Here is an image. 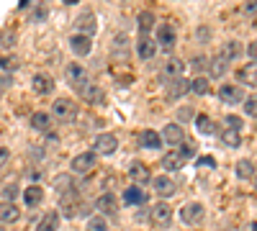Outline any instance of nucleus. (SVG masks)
I'll return each mask as SVG.
<instances>
[{"mask_svg":"<svg viewBox=\"0 0 257 231\" xmlns=\"http://www.w3.org/2000/svg\"><path fill=\"white\" fill-rule=\"evenodd\" d=\"M52 116L59 121V123H72L77 118V106L72 98H57L52 103Z\"/></svg>","mask_w":257,"mask_h":231,"instance_id":"nucleus-1","label":"nucleus"},{"mask_svg":"<svg viewBox=\"0 0 257 231\" xmlns=\"http://www.w3.org/2000/svg\"><path fill=\"white\" fill-rule=\"evenodd\" d=\"M59 213H62L64 218H72V216H77V213H88L85 203H80L77 190L70 193V195H62V200H59Z\"/></svg>","mask_w":257,"mask_h":231,"instance_id":"nucleus-2","label":"nucleus"},{"mask_svg":"<svg viewBox=\"0 0 257 231\" xmlns=\"http://www.w3.org/2000/svg\"><path fill=\"white\" fill-rule=\"evenodd\" d=\"M95 164H98V157L95 152H82V154H75L70 167H72V172L75 175H90L95 170Z\"/></svg>","mask_w":257,"mask_h":231,"instance_id":"nucleus-3","label":"nucleus"},{"mask_svg":"<svg viewBox=\"0 0 257 231\" xmlns=\"http://www.w3.org/2000/svg\"><path fill=\"white\" fill-rule=\"evenodd\" d=\"M149 218H152V223L157 228H170V223H173V208L162 200V203L149 208Z\"/></svg>","mask_w":257,"mask_h":231,"instance_id":"nucleus-4","label":"nucleus"},{"mask_svg":"<svg viewBox=\"0 0 257 231\" xmlns=\"http://www.w3.org/2000/svg\"><path fill=\"white\" fill-rule=\"evenodd\" d=\"M178 44V34H175V26L173 24H162L157 29V47L165 49V52H173Z\"/></svg>","mask_w":257,"mask_h":231,"instance_id":"nucleus-5","label":"nucleus"},{"mask_svg":"<svg viewBox=\"0 0 257 231\" xmlns=\"http://www.w3.org/2000/svg\"><path fill=\"white\" fill-rule=\"evenodd\" d=\"M152 190H155L160 198H173V195L178 193V185H175L173 177H167V175L162 172V175L152 177Z\"/></svg>","mask_w":257,"mask_h":231,"instance_id":"nucleus-6","label":"nucleus"},{"mask_svg":"<svg viewBox=\"0 0 257 231\" xmlns=\"http://www.w3.org/2000/svg\"><path fill=\"white\" fill-rule=\"evenodd\" d=\"M219 98H221V103H226V106H239V103H244V93H242L239 85H221Z\"/></svg>","mask_w":257,"mask_h":231,"instance_id":"nucleus-7","label":"nucleus"},{"mask_svg":"<svg viewBox=\"0 0 257 231\" xmlns=\"http://www.w3.org/2000/svg\"><path fill=\"white\" fill-rule=\"evenodd\" d=\"M95 208H98V213L105 218V216H116L118 211V198L113 193H103L98 200H95Z\"/></svg>","mask_w":257,"mask_h":231,"instance_id":"nucleus-8","label":"nucleus"},{"mask_svg":"<svg viewBox=\"0 0 257 231\" xmlns=\"http://www.w3.org/2000/svg\"><path fill=\"white\" fill-rule=\"evenodd\" d=\"M77 93L82 95V100H88L90 106H100V103L105 100L103 90H100L98 85H93V82H85V85H80V88H77Z\"/></svg>","mask_w":257,"mask_h":231,"instance_id":"nucleus-9","label":"nucleus"},{"mask_svg":"<svg viewBox=\"0 0 257 231\" xmlns=\"http://www.w3.org/2000/svg\"><path fill=\"white\" fill-rule=\"evenodd\" d=\"M162 139H165V144H170V146H180V144L185 141L183 126H180V123H167L165 131H162Z\"/></svg>","mask_w":257,"mask_h":231,"instance_id":"nucleus-10","label":"nucleus"},{"mask_svg":"<svg viewBox=\"0 0 257 231\" xmlns=\"http://www.w3.org/2000/svg\"><path fill=\"white\" fill-rule=\"evenodd\" d=\"M31 88H34L36 95H52V93H54V80H52L49 75H44V72H39V75H34V80H31Z\"/></svg>","mask_w":257,"mask_h":231,"instance_id":"nucleus-11","label":"nucleus"},{"mask_svg":"<svg viewBox=\"0 0 257 231\" xmlns=\"http://www.w3.org/2000/svg\"><path fill=\"white\" fill-rule=\"evenodd\" d=\"M118 149V139H116V134H100L98 139H95V152L98 154H113Z\"/></svg>","mask_w":257,"mask_h":231,"instance_id":"nucleus-12","label":"nucleus"},{"mask_svg":"<svg viewBox=\"0 0 257 231\" xmlns=\"http://www.w3.org/2000/svg\"><path fill=\"white\" fill-rule=\"evenodd\" d=\"M203 213H206V208H203L201 203H188V205L180 208V218H183V223H198V221L203 218Z\"/></svg>","mask_w":257,"mask_h":231,"instance_id":"nucleus-13","label":"nucleus"},{"mask_svg":"<svg viewBox=\"0 0 257 231\" xmlns=\"http://www.w3.org/2000/svg\"><path fill=\"white\" fill-rule=\"evenodd\" d=\"M64 77H67V82H70L75 90L88 82V72H85L82 65H67V70H64Z\"/></svg>","mask_w":257,"mask_h":231,"instance_id":"nucleus-14","label":"nucleus"},{"mask_svg":"<svg viewBox=\"0 0 257 231\" xmlns=\"http://www.w3.org/2000/svg\"><path fill=\"white\" fill-rule=\"evenodd\" d=\"M128 177H132L137 185L152 182V172H149V167L144 162H132V167H128Z\"/></svg>","mask_w":257,"mask_h":231,"instance_id":"nucleus-15","label":"nucleus"},{"mask_svg":"<svg viewBox=\"0 0 257 231\" xmlns=\"http://www.w3.org/2000/svg\"><path fill=\"white\" fill-rule=\"evenodd\" d=\"M52 116L49 113H44V111H36V113H31V129L34 131H41V134H52Z\"/></svg>","mask_w":257,"mask_h":231,"instance_id":"nucleus-16","label":"nucleus"},{"mask_svg":"<svg viewBox=\"0 0 257 231\" xmlns=\"http://www.w3.org/2000/svg\"><path fill=\"white\" fill-rule=\"evenodd\" d=\"M183 70H185L183 62L178 57H170L165 65H162V77L165 80H178V77H183Z\"/></svg>","mask_w":257,"mask_h":231,"instance_id":"nucleus-17","label":"nucleus"},{"mask_svg":"<svg viewBox=\"0 0 257 231\" xmlns=\"http://www.w3.org/2000/svg\"><path fill=\"white\" fill-rule=\"evenodd\" d=\"M165 82H167L165 90H167V95H170V98H180V95L190 93V80H185V77H178V80H165Z\"/></svg>","mask_w":257,"mask_h":231,"instance_id":"nucleus-18","label":"nucleus"},{"mask_svg":"<svg viewBox=\"0 0 257 231\" xmlns=\"http://www.w3.org/2000/svg\"><path fill=\"white\" fill-rule=\"evenodd\" d=\"M70 49H72L77 57H88L90 49H93V41H90L88 36H82V34H75V36L70 39Z\"/></svg>","mask_w":257,"mask_h":231,"instance_id":"nucleus-19","label":"nucleus"},{"mask_svg":"<svg viewBox=\"0 0 257 231\" xmlns=\"http://www.w3.org/2000/svg\"><path fill=\"white\" fill-rule=\"evenodd\" d=\"M95 29H98V26H95V16H93L90 11H85V13L77 18V34H82V36L90 39V36L95 34Z\"/></svg>","mask_w":257,"mask_h":231,"instance_id":"nucleus-20","label":"nucleus"},{"mask_svg":"<svg viewBox=\"0 0 257 231\" xmlns=\"http://www.w3.org/2000/svg\"><path fill=\"white\" fill-rule=\"evenodd\" d=\"M160 164H162V170H165V172H178L180 167L185 164V159L178 154V149H173V152H165V157H162Z\"/></svg>","mask_w":257,"mask_h":231,"instance_id":"nucleus-21","label":"nucleus"},{"mask_svg":"<svg viewBox=\"0 0 257 231\" xmlns=\"http://www.w3.org/2000/svg\"><path fill=\"white\" fill-rule=\"evenodd\" d=\"M41 200H44V190H41V185H29L24 190L26 208H36V205H41Z\"/></svg>","mask_w":257,"mask_h":231,"instance_id":"nucleus-22","label":"nucleus"},{"mask_svg":"<svg viewBox=\"0 0 257 231\" xmlns=\"http://www.w3.org/2000/svg\"><path fill=\"white\" fill-rule=\"evenodd\" d=\"M237 80L247 88H257V65H244L237 72Z\"/></svg>","mask_w":257,"mask_h":231,"instance_id":"nucleus-23","label":"nucleus"},{"mask_svg":"<svg viewBox=\"0 0 257 231\" xmlns=\"http://www.w3.org/2000/svg\"><path fill=\"white\" fill-rule=\"evenodd\" d=\"M139 144H142V149H160L162 146V136L152 129H147L139 134Z\"/></svg>","mask_w":257,"mask_h":231,"instance_id":"nucleus-24","label":"nucleus"},{"mask_svg":"<svg viewBox=\"0 0 257 231\" xmlns=\"http://www.w3.org/2000/svg\"><path fill=\"white\" fill-rule=\"evenodd\" d=\"M155 52H157V41H152L149 36H142V39L137 41V54H139L142 59H152Z\"/></svg>","mask_w":257,"mask_h":231,"instance_id":"nucleus-25","label":"nucleus"},{"mask_svg":"<svg viewBox=\"0 0 257 231\" xmlns=\"http://www.w3.org/2000/svg\"><path fill=\"white\" fill-rule=\"evenodd\" d=\"M226 72H229V62H226L221 54L213 57V59H208V75H211V77L219 80V77H224Z\"/></svg>","mask_w":257,"mask_h":231,"instance_id":"nucleus-26","label":"nucleus"},{"mask_svg":"<svg viewBox=\"0 0 257 231\" xmlns=\"http://www.w3.org/2000/svg\"><path fill=\"white\" fill-rule=\"evenodd\" d=\"M111 44H113L111 52H113L116 59H126L128 57V39H126V34H116Z\"/></svg>","mask_w":257,"mask_h":231,"instance_id":"nucleus-27","label":"nucleus"},{"mask_svg":"<svg viewBox=\"0 0 257 231\" xmlns=\"http://www.w3.org/2000/svg\"><path fill=\"white\" fill-rule=\"evenodd\" d=\"M57 228H59V211H49V213H44V218L36 223L34 231H57Z\"/></svg>","mask_w":257,"mask_h":231,"instance_id":"nucleus-28","label":"nucleus"},{"mask_svg":"<svg viewBox=\"0 0 257 231\" xmlns=\"http://www.w3.org/2000/svg\"><path fill=\"white\" fill-rule=\"evenodd\" d=\"M123 203L126 205H144L147 195H144L142 187H126V190H123Z\"/></svg>","mask_w":257,"mask_h":231,"instance_id":"nucleus-29","label":"nucleus"},{"mask_svg":"<svg viewBox=\"0 0 257 231\" xmlns=\"http://www.w3.org/2000/svg\"><path fill=\"white\" fill-rule=\"evenodd\" d=\"M196 131H198L201 136H211V134H216V126H213L211 116H206V113H198V116H196Z\"/></svg>","mask_w":257,"mask_h":231,"instance_id":"nucleus-30","label":"nucleus"},{"mask_svg":"<svg viewBox=\"0 0 257 231\" xmlns=\"http://www.w3.org/2000/svg\"><path fill=\"white\" fill-rule=\"evenodd\" d=\"M21 218V211L13 203H0V223H16Z\"/></svg>","mask_w":257,"mask_h":231,"instance_id":"nucleus-31","label":"nucleus"},{"mask_svg":"<svg viewBox=\"0 0 257 231\" xmlns=\"http://www.w3.org/2000/svg\"><path fill=\"white\" fill-rule=\"evenodd\" d=\"M221 144L229 146V149H237L242 144V131H231V129H224L221 131Z\"/></svg>","mask_w":257,"mask_h":231,"instance_id":"nucleus-32","label":"nucleus"},{"mask_svg":"<svg viewBox=\"0 0 257 231\" xmlns=\"http://www.w3.org/2000/svg\"><path fill=\"white\" fill-rule=\"evenodd\" d=\"M208 90H211V82H208V77L198 75L196 80H190V93H193V95H208Z\"/></svg>","mask_w":257,"mask_h":231,"instance_id":"nucleus-33","label":"nucleus"},{"mask_svg":"<svg viewBox=\"0 0 257 231\" xmlns=\"http://www.w3.org/2000/svg\"><path fill=\"white\" fill-rule=\"evenodd\" d=\"M242 44L239 41H226L224 44V49H221V57L226 59V62H231V59H237V57H242Z\"/></svg>","mask_w":257,"mask_h":231,"instance_id":"nucleus-34","label":"nucleus"},{"mask_svg":"<svg viewBox=\"0 0 257 231\" xmlns=\"http://www.w3.org/2000/svg\"><path fill=\"white\" fill-rule=\"evenodd\" d=\"M54 187H57V193H59V195H70V193H75V182H72V177H67V175H59V177L54 180Z\"/></svg>","mask_w":257,"mask_h":231,"instance_id":"nucleus-35","label":"nucleus"},{"mask_svg":"<svg viewBox=\"0 0 257 231\" xmlns=\"http://www.w3.org/2000/svg\"><path fill=\"white\" fill-rule=\"evenodd\" d=\"M139 31H142V36H149V31H152V26H155V13L152 11H144V13H139Z\"/></svg>","mask_w":257,"mask_h":231,"instance_id":"nucleus-36","label":"nucleus"},{"mask_svg":"<svg viewBox=\"0 0 257 231\" xmlns=\"http://www.w3.org/2000/svg\"><path fill=\"white\" fill-rule=\"evenodd\" d=\"M237 177H239V180L254 177V164H252L249 159H239V162H237Z\"/></svg>","mask_w":257,"mask_h":231,"instance_id":"nucleus-37","label":"nucleus"},{"mask_svg":"<svg viewBox=\"0 0 257 231\" xmlns=\"http://www.w3.org/2000/svg\"><path fill=\"white\" fill-rule=\"evenodd\" d=\"M88 231H108V221H105L100 213L88 218Z\"/></svg>","mask_w":257,"mask_h":231,"instance_id":"nucleus-38","label":"nucleus"},{"mask_svg":"<svg viewBox=\"0 0 257 231\" xmlns=\"http://www.w3.org/2000/svg\"><path fill=\"white\" fill-rule=\"evenodd\" d=\"M178 154L188 162V159H193V157H196V144H193V141H183L180 144V149H178Z\"/></svg>","mask_w":257,"mask_h":231,"instance_id":"nucleus-39","label":"nucleus"},{"mask_svg":"<svg viewBox=\"0 0 257 231\" xmlns=\"http://www.w3.org/2000/svg\"><path fill=\"white\" fill-rule=\"evenodd\" d=\"M190 67H193V72H203V70H208V59L203 57V54H198V57H193L190 59Z\"/></svg>","mask_w":257,"mask_h":231,"instance_id":"nucleus-40","label":"nucleus"},{"mask_svg":"<svg viewBox=\"0 0 257 231\" xmlns=\"http://www.w3.org/2000/svg\"><path fill=\"white\" fill-rule=\"evenodd\" d=\"M244 113L247 116H252V118H257V95H249V98H244Z\"/></svg>","mask_w":257,"mask_h":231,"instance_id":"nucleus-41","label":"nucleus"},{"mask_svg":"<svg viewBox=\"0 0 257 231\" xmlns=\"http://www.w3.org/2000/svg\"><path fill=\"white\" fill-rule=\"evenodd\" d=\"M224 129L242 131V118H239V116H226V118H224Z\"/></svg>","mask_w":257,"mask_h":231,"instance_id":"nucleus-42","label":"nucleus"},{"mask_svg":"<svg viewBox=\"0 0 257 231\" xmlns=\"http://www.w3.org/2000/svg\"><path fill=\"white\" fill-rule=\"evenodd\" d=\"M18 65H21V62L16 57H0V70H6V72H13Z\"/></svg>","mask_w":257,"mask_h":231,"instance_id":"nucleus-43","label":"nucleus"},{"mask_svg":"<svg viewBox=\"0 0 257 231\" xmlns=\"http://www.w3.org/2000/svg\"><path fill=\"white\" fill-rule=\"evenodd\" d=\"M0 47H3V49L16 47V34L13 31H3V34H0Z\"/></svg>","mask_w":257,"mask_h":231,"instance_id":"nucleus-44","label":"nucleus"},{"mask_svg":"<svg viewBox=\"0 0 257 231\" xmlns=\"http://www.w3.org/2000/svg\"><path fill=\"white\" fill-rule=\"evenodd\" d=\"M190 118H196V111H193V106H183V108H178V121H190Z\"/></svg>","mask_w":257,"mask_h":231,"instance_id":"nucleus-45","label":"nucleus"},{"mask_svg":"<svg viewBox=\"0 0 257 231\" xmlns=\"http://www.w3.org/2000/svg\"><path fill=\"white\" fill-rule=\"evenodd\" d=\"M18 193H21V190H18V185H6V187H3V195H6V203H11V200H13V198H16Z\"/></svg>","mask_w":257,"mask_h":231,"instance_id":"nucleus-46","label":"nucleus"},{"mask_svg":"<svg viewBox=\"0 0 257 231\" xmlns=\"http://www.w3.org/2000/svg\"><path fill=\"white\" fill-rule=\"evenodd\" d=\"M198 167H206V170H213V167H216V159H213V157H201V159H198Z\"/></svg>","mask_w":257,"mask_h":231,"instance_id":"nucleus-47","label":"nucleus"},{"mask_svg":"<svg viewBox=\"0 0 257 231\" xmlns=\"http://www.w3.org/2000/svg\"><path fill=\"white\" fill-rule=\"evenodd\" d=\"M8 159H11V152H8V146H0V170L8 164Z\"/></svg>","mask_w":257,"mask_h":231,"instance_id":"nucleus-48","label":"nucleus"},{"mask_svg":"<svg viewBox=\"0 0 257 231\" xmlns=\"http://www.w3.org/2000/svg\"><path fill=\"white\" fill-rule=\"evenodd\" d=\"M247 16H254L257 13V0H254V3H244V8H242Z\"/></svg>","mask_w":257,"mask_h":231,"instance_id":"nucleus-49","label":"nucleus"},{"mask_svg":"<svg viewBox=\"0 0 257 231\" xmlns=\"http://www.w3.org/2000/svg\"><path fill=\"white\" fill-rule=\"evenodd\" d=\"M249 57L254 59V65H257V39H254L252 44H249Z\"/></svg>","mask_w":257,"mask_h":231,"instance_id":"nucleus-50","label":"nucleus"},{"mask_svg":"<svg viewBox=\"0 0 257 231\" xmlns=\"http://www.w3.org/2000/svg\"><path fill=\"white\" fill-rule=\"evenodd\" d=\"M254 190H257V177H254Z\"/></svg>","mask_w":257,"mask_h":231,"instance_id":"nucleus-51","label":"nucleus"},{"mask_svg":"<svg viewBox=\"0 0 257 231\" xmlns=\"http://www.w3.org/2000/svg\"><path fill=\"white\" fill-rule=\"evenodd\" d=\"M0 231H6V228H3V223H0Z\"/></svg>","mask_w":257,"mask_h":231,"instance_id":"nucleus-52","label":"nucleus"}]
</instances>
